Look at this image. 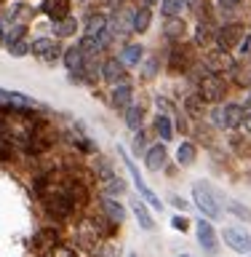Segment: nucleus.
<instances>
[{
    "label": "nucleus",
    "instance_id": "nucleus-1",
    "mask_svg": "<svg viewBox=\"0 0 251 257\" xmlns=\"http://www.w3.org/2000/svg\"><path fill=\"white\" fill-rule=\"evenodd\" d=\"M192 201H195V206L200 209V214H203L208 222L222 220V214H224L222 196L208 182H195V185H192Z\"/></svg>",
    "mask_w": 251,
    "mask_h": 257
},
{
    "label": "nucleus",
    "instance_id": "nucleus-2",
    "mask_svg": "<svg viewBox=\"0 0 251 257\" xmlns=\"http://www.w3.org/2000/svg\"><path fill=\"white\" fill-rule=\"evenodd\" d=\"M200 99H203L206 104H219L224 99V94H227V80H224L222 75H214V72H203L198 80V91H195Z\"/></svg>",
    "mask_w": 251,
    "mask_h": 257
},
{
    "label": "nucleus",
    "instance_id": "nucleus-3",
    "mask_svg": "<svg viewBox=\"0 0 251 257\" xmlns=\"http://www.w3.org/2000/svg\"><path fill=\"white\" fill-rule=\"evenodd\" d=\"M118 153H120V158H123V164H126V169H128V174H131V180H134V185H136V190H139V198L144 201V204H150L152 209H163V201H160L155 193H152V188L147 182H144V177L139 174V169H136V164L131 161V156L123 150V148H118Z\"/></svg>",
    "mask_w": 251,
    "mask_h": 257
},
{
    "label": "nucleus",
    "instance_id": "nucleus-4",
    "mask_svg": "<svg viewBox=\"0 0 251 257\" xmlns=\"http://www.w3.org/2000/svg\"><path fill=\"white\" fill-rule=\"evenodd\" d=\"M246 118V110L240 107V104H216V107L211 110V120L216 128H240V123H243Z\"/></svg>",
    "mask_w": 251,
    "mask_h": 257
},
{
    "label": "nucleus",
    "instance_id": "nucleus-5",
    "mask_svg": "<svg viewBox=\"0 0 251 257\" xmlns=\"http://www.w3.org/2000/svg\"><path fill=\"white\" fill-rule=\"evenodd\" d=\"M246 35V27L243 24H238V22H230V24H222L219 30L214 32V46H216V51H232L238 43H240V38Z\"/></svg>",
    "mask_w": 251,
    "mask_h": 257
},
{
    "label": "nucleus",
    "instance_id": "nucleus-6",
    "mask_svg": "<svg viewBox=\"0 0 251 257\" xmlns=\"http://www.w3.org/2000/svg\"><path fill=\"white\" fill-rule=\"evenodd\" d=\"M62 244V233L54 228V225H46V228H40L35 236H32V241H30V246H32V252H35L38 257H43V254H48L51 249H56Z\"/></svg>",
    "mask_w": 251,
    "mask_h": 257
},
{
    "label": "nucleus",
    "instance_id": "nucleus-7",
    "mask_svg": "<svg viewBox=\"0 0 251 257\" xmlns=\"http://www.w3.org/2000/svg\"><path fill=\"white\" fill-rule=\"evenodd\" d=\"M30 54L43 59V62H56L62 56V43L54 38H35L30 43Z\"/></svg>",
    "mask_w": 251,
    "mask_h": 257
},
{
    "label": "nucleus",
    "instance_id": "nucleus-8",
    "mask_svg": "<svg viewBox=\"0 0 251 257\" xmlns=\"http://www.w3.org/2000/svg\"><path fill=\"white\" fill-rule=\"evenodd\" d=\"M222 238L232 252L238 254H251V236L243 230V228H224L222 230Z\"/></svg>",
    "mask_w": 251,
    "mask_h": 257
},
{
    "label": "nucleus",
    "instance_id": "nucleus-9",
    "mask_svg": "<svg viewBox=\"0 0 251 257\" xmlns=\"http://www.w3.org/2000/svg\"><path fill=\"white\" fill-rule=\"evenodd\" d=\"M112 107L115 110H126V107H131L134 104V86H131V80L123 78V80H118V83H112Z\"/></svg>",
    "mask_w": 251,
    "mask_h": 257
},
{
    "label": "nucleus",
    "instance_id": "nucleus-10",
    "mask_svg": "<svg viewBox=\"0 0 251 257\" xmlns=\"http://www.w3.org/2000/svg\"><path fill=\"white\" fill-rule=\"evenodd\" d=\"M195 236H198V244L206 249V252H216V246H219V238H216V230L214 225L206 220V217H200L195 222Z\"/></svg>",
    "mask_w": 251,
    "mask_h": 257
},
{
    "label": "nucleus",
    "instance_id": "nucleus-11",
    "mask_svg": "<svg viewBox=\"0 0 251 257\" xmlns=\"http://www.w3.org/2000/svg\"><path fill=\"white\" fill-rule=\"evenodd\" d=\"M192 64V54H190V46L184 43H174L171 46V54H168V67L174 72H187Z\"/></svg>",
    "mask_w": 251,
    "mask_h": 257
},
{
    "label": "nucleus",
    "instance_id": "nucleus-12",
    "mask_svg": "<svg viewBox=\"0 0 251 257\" xmlns=\"http://www.w3.org/2000/svg\"><path fill=\"white\" fill-rule=\"evenodd\" d=\"M206 67H208V72H214V75H222V72H230L232 67H235V56L214 48V51L206 56Z\"/></svg>",
    "mask_w": 251,
    "mask_h": 257
},
{
    "label": "nucleus",
    "instance_id": "nucleus-13",
    "mask_svg": "<svg viewBox=\"0 0 251 257\" xmlns=\"http://www.w3.org/2000/svg\"><path fill=\"white\" fill-rule=\"evenodd\" d=\"M166 161H168V150H166L163 142L150 145L147 153H144V166H147L150 172H160V169L166 166Z\"/></svg>",
    "mask_w": 251,
    "mask_h": 257
},
{
    "label": "nucleus",
    "instance_id": "nucleus-14",
    "mask_svg": "<svg viewBox=\"0 0 251 257\" xmlns=\"http://www.w3.org/2000/svg\"><path fill=\"white\" fill-rule=\"evenodd\" d=\"M99 75L112 86V83H118V80L126 78V67H123V62H120L118 56H110V59L102 62V72H99Z\"/></svg>",
    "mask_w": 251,
    "mask_h": 257
},
{
    "label": "nucleus",
    "instance_id": "nucleus-15",
    "mask_svg": "<svg viewBox=\"0 0 251 257\" xmlns=\"http://www.w3.org/2000/svg\"><path fill=\"white\" fill-rule=\"evenodd\" d=\"M99 206H102L99 212L107 217L112 225H120V222L126 220V206L120 204L118 198H102V204H99Z\"/></svg>",
    "mask_w": 251,
    "mask_h": 257
},
{
    "label": "nucleus",
    "instance_id": "nucleus-16",
    "mask_svg": "<svg viewBox=\"0 0 251 257\" xmlns=\"http://www.w3.org/2000/svg\"><path fill=\"white\" fill-rule=\"evenodd\" d=\"M107 16H104L102 11H91L86 16V24H83V30H86V35H91V38H102L104 32H107Z\"/></svg>",
    "mask_w": 251,
    "mask_h": 257
},
{
    "label": "nucleus",
    "instance_id": "nucleus-17",
    "mask_svg": "<svg viewBox=\"0 0 251 257\" xmlns=\"http://www.w3.org/2000/svg\"><path fill=\"white\" fill-rule=\"evenodd\" d=\"M40 11H43L51 22H59L64 16H70V0H43V3H40Z\"/></svg>",
    "mask_w": 251,
    "mask_h": 257
},
{
    "label": "nucleus",
    "instance_id": "nucleus-18",
    "mask_svg": "<svg viewBox=\"0 0 251 257\" xmlns=\"http://www.w3.org/2000/svg\"><path fill=\"white\" fill-rule=\"evenodd\" d=\"M131 212H134V217H136V222H139L142 230H155V220H152L150 209H147V204H144L142 198L131 201Z\"/></svg>",
    "mask_w": 251,
    "mask_h": 257
},
{
    "label": "nucleus",
    "instance_id": "nucleus-19",
    "mask_svg": "<svg viewBox=\"0 0 251 257\" xmlns=\"http://www.w3.org/2000/svg\"><path fill=\"white\" fill-rule=\"evenodd\" d=\"M118 59L123 62V67H139L142 59H144V48L139 43H126Z\"/></svg>",
    "mask_w": 251,
    "mask_h": 257
},
{
    "label": "nucleus",
    "instance_id": "nucleus-20",
    "mask_svg": "<svg viewBox=\"0 0 251 257\" xmlns=\"http://www.w3.org/2000/svg\"><path fill=\"white\" fill-rule=\"evenodd\" d=\"M62 62H64V67L70 70V75H72V72H83L86 56H83V51H80L78 46H70L67 51H62Z\"/></svg>",
    "mask_w": 251,
    "mask_h": 257
},
{
    "label": "nucleus",
    "instance_id": "nucleus-21",
    "mask_svg": "<svg viewBox=\"0 0 251 257\" xmlns=\"http://www.w3.org/2000/svg\"><path fill=\"white\" fill-rule=\"evenodd\" d=\"M163 35L171 40V43H182V38L187 35V24H184V19H166Z\"/></svg>",
    "mask_w": 251,
    "mask_h": 257
},
{
    "label": "nucleus",
    "instance_id": "nucleus-22",
    "mask_svg": "<svg viewBox=\"0 0 251 257\" xmlns=\"http://www.w3.org/2000/svg\"><path fill=\"white\" fill-rule=\"evenodd\" d=\"M230 75H232V83L238 88H251V62H235Z\"/></svg>",
    "mask_w": 251,
    "mask_h": 257
},
{
    "label": "nucleus",
    "instance_id": "nucleus-23",
    "mask_svg": "<svg viewBox=\"0 0 251 257\" xmlns=\"http://www.w3.org/2000/svg\"><path fill=\"white\" fill-rule=\"evenodd\" d=\"M150 22H152V8L142 6V8H134V19H131V32H147L150 30Z\"/></svg>",
    "mask_w": 251,
    "mask_h": 257
},
{
    "label": "nucleus",
    "instance_id": "nucleus-24",
    "mask_svg": "<svg viewBox=\"0 0 251 257\" xmlns=\"http://www.w3.org/2000/svg\"><path fill=\"white\" fill-rule=\"evenodd\" d=\"M51 27H54V38H56V40H62V38L75 35V30H78V19L70 14V16H64V19H59V22H51Z\"/></svg>",
    "mask_w": 251,
    "mask_h": 257
},
{
    "label": "nucleus",
    "instance_id": "nucleus-25",
    "mask_svg": "<svg viewBox=\"0 0 251 257\" xmlns=\"http://www.w3.org/2000/svg\"><path fill=\"white\" fill-rule=\"evenodd\" d=\"M123 120H126V126L131 128V132H139L142 123H144V107H142V104H131V107H126L123 110Z\"/></svg>",
    "mask_w": 251,
    "mask_h": 257
},
{
    "label": "nucleus",
    "instance_id": "nucleus-26",
    "mask_svg": "<svg viewBox=\"0 0 251 257\" xmlns=\"http://www.w3.org/2000/svg\"><path fill=\"white\" fill-rule=\"evenodd\" d=\"M126 193V180L123 177H110L107 182H102V198H118Z\"/></svg>",
    "mask_w": 251,
    "mask_h": 257
},
{
    "label": "nucleus",
    "instance_id": "nucleus-27",
    "mask_svg": "<svg viewBox=\"0 0 251 257\" xmlns=\"http://www.w3.org/2000/svg\"><path fill=\"white\" fill-rule=\"evenodd\" d=\"M184 8H187V0H160V14L166 19H182Z\"/></svg>",
    "mask_w": 251,
    "mask_h": 257
},
{
    "label": "nucleus",
    "instance_id": "nucleus-28",
    "mask_svg": "<svg viewBox=\"0 0 251 257\" xmlns=\"http://www.w3.org/2000/svg\"><path fill=\"white\" fill-rule=\"evenodd\" d=\"M195 158H198V148L190 140H184L179 148H176V161H179V166H192Z\"/></svg>",
    "mask_w": 251,
    "mask_h": 257
},
{
    "label": "nucleus",
    "instance_id": "nucleus-29",
    "mask_svg": "<svg viewBox=\"0 0 251 257\" xmlns=\"http://www.w3.org/2000/svg\"><path fill=\"white\" fill-rule=\"evenodd\" d=\"M155 134L160 137V142H168L174 137V120L171 115H163V112H158V118H155Z\"/></svg>",
    "mask_w": 251,
    "mask_h": 257
},
{
    "label": "nucleus",
    "instance_id": "nucleus-30",
    "mask_svg": "<svg viewBox=\"0 0 251 257\" xmlns=\"http://www.w3.org/2000/svg\"><path fill=\"white\" fill-rule=\"evenodd\" d=\"M91 174H94L99 182H107L110 177H115V169H112L110 161H104V158L96 156V164H94V169H91Z\"/></svg>",
    "mask_w": 251,
    "mask_h": 257
},
{
    "label": "nucleus",
    "instance_id": "nucleus-31",
    "mask_svg": "<svg viewBox=\"0 0 251 257\" xmlns=\"http://www.w3.org/2000/svg\"><path fill=\"white\" fill-rule=\"evenodd\" d=\"M184 110H187L192 118H200V115H203V112H206V102L200 99L198 94H190L187 99H184Z\"/></svg>",
    "mask_w": 251,
    "mask_h": 257
},
{
    "label": "nucleus",
    "instance_id": "nucleus-32",
    "mask_svg": "<svg viewBox=\"0 0 251 257\" xmlns=\"http://www.w3.org/2000/svg\"><path fill=\"white\" fill-rule=\"evenodd\" d=\"M24 32H27V24H22V22H14L11 24V30L6 32V48L8 46H14V43H19V40H24Z\"/></svg>",
    "mask_w": 251,
    "mask_h": 257
},
{
    "label": "nucleus",
    "instance_id": "nucleus-33",
    "mask_svg": "<svg viewBox=\"0 0 251 257\" xmlns=\"http://www.w3.org/2000/svg\"><path fill=\"white\" fill-rule=\"evenodd\" d=\"M208 40H214L211 24H208V22H200L198 30H195V46H208Z\"/></svg>",
    "mask_w": 251,
    "mask_h": 257
},
{
    "label": "nucleus",
    "instance_id": "nucleus-34",
    "mask_svg": "<svg viewBox=\"0 0 251 257\" xmlns=\"http://www.w3.org/2000/svg\"><path fill=\"white\" fill-rule=\"evenodd\" d=\"M131 150H134V156H144L147 153V134L142 132H134V142H131Z\"/></svg>",
    "mask_w": 251,
    "mask_h": 257
},
{
    "label": "nucleus",
    "instance_id": "nucleus-35",
    "mask_svg": "<svg viewBox=\"0 0 251 257\" xmlns=\"http://www.w3.org/2000/svg\"><path fill=\"white\" fill-rule=\"evenodd\" d=\"M158 56H147V62H144V70H142V75H144V80H152V78H155L158 75Z\"/></svg>",
    "mask_w": 251,
    "mask_h": 257
},
{
    "label": "nucleus",
    "instance_id": "nucleus-36",
    "mask_svg": "<svg viewBox=\"0 0 251 257\" xmlns=\"http://www.w3.org/2000/svg\"><path fill=\"white\" fill-rule=\"evenodd\" d=\"M43 257H80V254H78V252H75V249H72L70 244H59L56 249H51V252L43 254Z\"/></svg>",
    "mask_w": 251,
    "mask_h": 257
},
{
    "label": "nucleus",
    "instance_id": "nucleus-37",
    "mask_svg": "<svg viewBox=\"0 0 251 257\" xmlns=\"http://www.w3.org/2000/svg\"><path fill=\"white\" fill-rule=\"evenodd\" d=\"M227 206H230V212L235 214V217H240V220H246V222L251 220V209H248V206H243L240 201H230Z\"/></svg>",
    "mask_w": 251,
    "mask_h": 257
},
{
    "label": "nucleus",
    "instance_id": "nucleus-38",
    "mask_svg": "<svg viewBox=\"0 0 251 257\" xmlns=\"http://www.w3.org/2000/svg\"><path fill=\"white\" fill-rule=\"evenodd\" d=\"M8 54H11V56H24V54H30V43H27V40H19V43L8 46Z\"/></svg>",
    "mask_w": 251,
    "mask_h": 257
},
{
    "label": "nucleus",
    "instance_id": "nucleus-39",
    "mask_svg": "<svg viewBox=\"0 0 251 257\" xmlns=\"http://www.w3.org/2000/svg\"><path fill=\"white\" fill-rule=\"evenodd\" d=\"M187 225H190L187 217H182V214L171 217V228H174V230H182V233H184V230H187Z\"/></svg>",
    "mask_w": 251,
    "mask_h": 257
},
{
    "label": "nucleus",
    "instance_id": "nucleus-40",
    "mask_svg": "<svg viewBox=\"0 0 251 257\" xmlns=\"http://www.w3.org/2000/svg\"><path fill=\"white\" fill-rule=\"evenodd\" d=\"M238 51L243 54V56H248V54H251V32H246V35L240 38V43H238Z\"/></svg>",
    "mask_w": 251,
    "mask_h": 257
},
{
    "label": "nucleus",
    "instance_id": "nucleus-41",
    "mask_svg": "<svg viewBox=\"0 0 251 257\" xmlns=\"http://www.w3.org/2000/svg\"><path fill=\"white\" fill-rule=\"evenodd\" d=\"M216 3H219L222 11H230V8H238L240 3H243V0H216Z\"/></svg>",
    "mask_w": 251,
    "mask_h": 257
},
{
    "label": "nucleus",
    "instance_id": "nucleus-42",
    "mask_svg": "<svg viewBox=\"0 0 251 257\" xmlns=\"http://www.w3.org/2000/svg\"><path fill=\"white\" fill-rule=\"evenodd\" d=\"M171 204H174L176 209H182V212L187 209V201H184V198H179V196H171Z\"/></svg>",
    "mask_w": 251,
    "mask_h": 257
},
{
    "label": "nucleus",
    "instance_id": "nucleus-43",
    "mask_svg": "<svg viewBox=\"0 0 251 257\" xmlns=\"http://www.w3.org/2000/svg\"><path fill=\"white\" fill-rule=\"evenodd\" d=\"M240 128H243V132H251V112H246V118H243V123H240Z\"/></svg>",
    "mask_w": 251,
    "mask_h": 257
},
{
    "label": "nucleus",
    "instance_id": "nucleus-44",
    "mask_svg": "<svg viewBox=\"0 0 251 257\" xmlns=\"http://www.w3.org/2000/svg\"><path fill=\"white\" fill-rule=\"evenodd\" d=\"M240 107H243L246 112H251V91L246 94V99H243V104H240Z\"/></svg>",
    "mask_w": 251,
    "mask_h": 257
},
{
    "label": "nucleus",
    "instance_id": "nucleus-45",
    "mask_svg": "<svg viewBox=\"0 0 251 257\" xmlns=\"http://www.w3.org/2000/svg\"><path fill=\"white\" fill-rule=\"evenodd\" d=\"M6 40V32H3V24H0V43Z\"/></svg>",
    "mask_w": 251,
    "mask_h": 257
},
{
    "label": "nucleus",
    "instance_id": "nucleus-46",
    "mask_svg": "<svg viewBox=\"0 0 251 257\" xmlns=\"http://www.w3.org/2000/svg\"><path fill=\"white\" fill-rule=\"evenodd\" d=\"M144 3H147V8H150V6H152V3H155V0H144Z\"/></svg>",
    "mask_w": 251,
    "mask_h": 257
},
{
    "label": "nucleus",
    "instance_id": "nucleus-47",
    "mask_svg": "<svg viewBox=\"0 0 251 257\" xmlns=\"http://www.w3.org/2000/svg\"><path fill=\"white\" fill-rule=\"evenodd\" d=\"M78 3H88V0H78Z\"/></svg>",
    "mask_w": 251,
    "mask_h": 257
},
{
    "label": "nucleus",
    "instance_id": "nucleus-48",
    "mask_svg": "<svg viewBox=\"0 0 251 257\" xmlns=\"http://www.w3.org/2000/svg\"><path fill=\"white\" fill-rule=\"evenodd\" d=\"M179 257H190V254H179Z\"/></svg>",
    "mask_w": 251,
    "mask_h": 257
},
{
    "label": "nucleus",
    "instance_id": "nucleus-49",
    "mask_svg": "<svg viewBox=\"0 0 251 257\" xmlns=\"http://www.w3.org/2000/svg\"><path fill=\"white\" fill-rule=\"evenodd\" d=\"M131 257H136V254H131Z\"/></svg>",
    "mask_w": 251,
    "mask_h": 257
}]
</instances>
